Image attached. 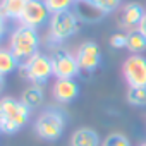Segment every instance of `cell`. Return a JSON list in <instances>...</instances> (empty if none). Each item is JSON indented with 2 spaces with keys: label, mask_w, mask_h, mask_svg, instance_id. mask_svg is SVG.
<instances>
[{
  "label": "cell",
  "mask_w": 146,
  "mask_h": 146,
  "mask_svg": "<svg viewBox=\"0 0 146 146\" xmlns=\"http://www.w3.org/2000/svg\"><path fill=\"white\" fill-rule=\"evenodd\" d=\"M50 58H52L55 79H76L81 74V69L76 60V53H70L65 48H55Z\"/></svg>",
  "instance_id": "8992f818"
},
{
  "label": "cell",
  "mask_w": 146,
  "mask_h": 146,
  "mask_svg": "<svg viewBox=\"0 0 146 146\" xmlns=\"http://www.w3.org/2000/svg\"><path fill=\"white\" fill-rule=\"evenodd\" d=\"M5 33H7V17H5V14H4V11H2V7H0V41L4 40Z\"/></svg>",
  "instance_id": "603a6c76"
},
{
  "label": "cell",
  "mask_w": 146,
  "mask_h": 146,
  "mask_svg": "<svg viewBox=\"0 0 146 146\" xmlns=\"http://www.w3.org/2000/svg\"><path fill=\"white\" fill-rule=\"evenodd\" d=\"M137 29L146 36V14H144V17L141 19V23H139V26H137Z\"/></svg>",
  "instance_id": "cb8c5ba5"
},
{
  "label": "cell",
  "mask_w": 146,
  "mask_h": 146,
  "mask_svg": "<svg viewBox=\"0 0 146 146\" xmlns=\"http://www.w3.org/2000/svg\"><path fill=\"white\" fill-rule=\"evenodd\" d=\"M76 2H78V0H76Z\"/></svg>",
  "instance_id": "83f0119b"
},
{
  "label": "cell",
  "mask_w": 146,
  "mask_h": 146,
  "mask_svg": "<svg viewBox=\"0 0 146 146\" xmlns=\"http://www.w3.org/2000/svg\"><path fill=\"white\" fill-rule=\"evenodd\" d=\"M102 146H132L131 139L122 132H112L102 139Z\"/></svg>",
  "instance_id": "ffe728a7"
},
{
  "label": "cell",
  "mask_w": 146,
  "mask_h": 146,
  "mask_svg": "<svg viewBox=\"0 0 146 146\" xmlns=\"http://www.w3.org/2000/svg\"><path fill=\"white\" fill-rule=\"evenodd\" d=\"M72 11L78 16L79 23H86V24H95L107 16L98 5L88 2V0H78L74 4V7H72Z\"/></svg>",
  "instance_id": "7c38bea8"
},
{
  "label": "cell",
  "mask_w": 146,
  "mask_h": 146,
  "mask_svg": "<svg viewBox=\"0 0 146 146\" xmlns=\"http://www.w3.org/2000/svg\"><path fill=\"white\" fill-rule=\"evenodd\" d=\"M144 14H146V11H144V7H143L141 4H137V2H129V4L122 5V9H120V14H119V26H120L122 29H125V33L131 31V29H137L141 19L144 17Z\"/></svg>",
  "instance_id": "8fae6325"
},
{
  "label": "cell",
  "mask_w": 146,
  "mask_h": 146,
  "mask_svg": "<svg viewBox=\"0 0 146 146\" xmlns=\"http://www.w3.org/2000/svg\"><path fill=\"white\" fill-rule=\"evenodd\" d=\"M125 102L131 107L144 108L146 107V88H127Z\"/></svg>",
  "instance_id": "ac0fdd59"
},
{
  "label": "cell",
  "mask_w": 146,
  "mask_h": 146,
  "mask_svg": "<svg viewBox=\"0 0 146 146\" xmlns=\"http://www.w3.org/2000/svg\"><path fill=\"white\" fill-rule=\"evenodd\" d=\"M79 19L74 14V11H64L50 16L48 21V33H46V45L55 48H60L64 41L72 38L79 31Z\"/></svg>",
  "instance_id": "6da1fadb"
},
{
  "label": "cell",
  "mask_w": 146,
  "mask_h": 146,
  "mask_svg": "<svg viewBox=\"0 0 146 146\" xmlns=\"http://www.w3.org/2000/svg\"><path fill=\"white\" fill-rule=\"evenodd\" d=\"M131 55H143L146 52V36L139 29H131L127 31V46H125Z\"/></svg>",
  "instance_id": "9a60e30c"
},
{
  "label": "cell",
  "mask_w": 146,
  "mask_h": 146,
  "mask_svg": "<svg viewBox=\"0 0 146 146\" xmlns=\"http://www.w3.org/2000/svg\"><path fill=\"white\" fill-rule=\"evenodd\" d=\"M19 74L24 79H28L31 84H45L53 76L50 55L38 52L29 60H26L19 65Z\"/></svg>",
  "instance_id": "5b68a950"
},
{
  "label": "cell",
  "mask_w": 146,
  "mask_h": 146,
  "mask_svg": "<svg viewBox=\"0 0 146 146\" xmlns=\"http://www.w3.org/2000/svg\"><path fill=\"white\" fill-rule=\"evenodd\" d=\"M110 46L112 48H125L127 46V33H122V31H117L110 36Z\"/></svg>",
  "instance_id": "7402d4cb"
},
{
  "label": "cell",
  "mask_w": 146,
  "mask_h": 146,
  "mask_svg": "<svg viewBox=\"0 0 146 146\" xmlns=\"http://www.w3.org/2000/svg\"><path fill=\"white\" fill-rule=\"evenodd\" d=\"M122 76L129 88H146V57L129 55L122 64Z\"/></svg>",
  "instance_id": "52a82bcc"
},
{
  "label": "cell",
  "mask_w": 146,
  "mask_h": 146,
  "mask_svg": "<svg viewBox=\"0 0 146 146\" xmlns=\"http://www.w3.org/2000/svg\"><path fill=\"white\" fill-rule=\"evenodd\" d=\"M26 2H28V0H0V7H2V11H4L7 19L19 21L21 14L24 11Z\"/></svg>",
  "instance_id": "2e32d148"
},
{
  "label": "cell",
  "mask_w": 146,
  "mask_h": 146,
  "mask_svg": "<svg viewBox=\"0 0 146 146\" xmlns=\"http://www.w3.org/2000/svg\"><path fill=\"white\" fill-rule=\"evenodd\" d=\"M19 62L17 58L12 55V52L9 48H0V74L7 76L11 72H14L16 69H19Z\"/></svg>",
  "instance_id": "e0dca14e"
},
{
  "label": "cell",
  "mask_w": 146,
  "mask_h": 146,
  "mask_svg": "<svg viewBox=\"0 0 146 146\" xmlns=\"http://www.w3.org/2000/svg\"><path fill=\"white\" fill-rule=\"evenodd\" d=\"M76 60L81 69V72H95L102 64V50L96 41H84L78 46Z\"/></svg>",
  "instance_id": "9c48e42d"
},
{
  "label": "cell",
  "mask_w": 146,
  "mask_h": 146,
  "mask_svg": "<svg viewBox=\"0 0 146 146\" xmlns=\"http://www.w3.org/2000/svg\"><path fill=\"white\" fill-rule=\"evenodd\" d=\"M70 146H102L100 134L91 127H79L70 134Z\"/></svg>",
  "instance_id": "4fadbf2b"
},
{
  "label": "cell",
  "mask_w": 146,
  "mask_h": 146,
  "mask_svg": "<svg viewBox=\"0 0 146 146\" xmlns=\"http://www.w3.org/2000/svg\"><path fill=\"white\" fill-rule=\"evenodd\" d=\"M0 132H4V122H2V119H0Z\"/></svg>",
  "instance_id": "484cf974"
},
{
  "label": "cell",
  "mask_w": 146,
  "mask_h": 146,
  "mask_svg": "<svg viewBox=\"0 0 146 146\" xmlns=\"http://www.w3.org/2000/svg\"><path fill=\"white\" fill-rule=\"evenodd\" d=\"M31 117V108H28L21 100L4 96L0 98V119L4 122V132L16 134L21 131Z\"/></svg>",
  "instance_id": "3957f363"
},
{
  "label": "cell",
  "mask_w": 146,
  "mask_h": 146,
  "mask_svg": "<svg viewBox=\"0 0 146 146\" xmlns=\"http://www.w3.org/2000/svg\"><path fill=\"white\" fill-rule=\"evenodd\" d=\"M67 125L65 113L58 108H46L43 110L35 120V132L43 141H57L62 137Z\"/></svg>",
  "instance_id": "277c9868"
},
{
  "label": "cell",
  "mask_w": 146,
  "mask_h": 146,
  "mask_svg": "<svg viewBox=\"0 0 146 146\" xmlns=\"http://www.w3.org/2000/svg\"><path fill=\"white\" fill-rule=\"evenodd\" d=\"M46 9L50 11V14H57V12H64V11H72L76 0H43Z\"/></svg>",
  "instance_id": "d6986e66"
},
{
  "label": "cell",
  "mask_w": 146,
  "mask_h": 146,
  "mask_svg": "<svg viewBox=\"0 0 146 146\" xmlns=\"http://www.w3.org/2000/svg\"><path fill=\"white\" fill-rule=\"evenodd\" d=\"M38 48H40L38 29L26 28V26L19 24L9 36V50L12 52V55L17 58L19 64H23V62L29 60L33 55H36Z\"/></svg>",
  "instance_id": "7a4b0ae2"
},
{
  "label": "cell",
  "mask_w": 146,
  "mask_h": 146,
  "mask_svg": "<svg viewBox=\"0 0 146 146\" xmlns=\"http://www.w3.org/2000/svg\"><path fill=\"white\" fill-rule=\"evenodd\" d=\"M4 90H5V76L0 74V95L4 93Z\"/></svg>",
  "instance_id": "d4e9b609"
},
{
  "label": "cell",
  "mask_w": 146,
  "mask_h": 146,
  "mask_svg": "<svg viewBox=\"0 0 146 146\" xmlns=\"http://www.w3.org/2000/svg\"><path fill=\"white\" fill-rule=\"evenodd\" d=\"M50 16L52 14L46 9L43 0H28L24 5V11L19 17V24L26 26V28L38 29L50 21Z\"/></svg>",
  "instance_id": "ba28073f"
},
{
  "label": "cell",
  "mask_w": 146,
  "mask_h": 146,
  "mask_svg": "<svg viewBox=\"0 0 146 146\" xmlns=\"http://www.w3.org/2000/svg\"><path fill=\"white\" fill-rule=\"evenodd\" d=\"M88 2L98 5L105 14H110V12H113V11H117L120 7L122 0H88Z\"/></svg>",
  "instance_id": "44dd1931"
},
{
  "label": "cell",
  "mask_w": 146,
  "mask_h": 146,
  "mask_svg": "<svg viewBox=\"0 0 146 146\" xmlns=\"http://www.w3.org/2000/svg\"><path fill=\"white\" fill-rule=\"evenodd\" d=\"M52 96L57 103L67 105L79 96V84L76 79H55L52 86Z\"/></svg>",
  "instance_id": "30bf717a"
},
{
  "label": "cell",
  "mask_w": 146,
  "mask_h": 146,
  "mask_svg": "<svg viewBox=\"0 0 146 146\" xmlns=\"http://www.w3.org/2000/svg\"><path fill=\"white\" fill-rule=\"evenodd\" d=\"M139 146H146V141H143V143H141V144H139Z\"/></svg>",
  "instance_id": "4316f807"
},
{
  "label": "cell",
  "mask_w": 146,
  "mask_h": 146,
  "mask_svg": "<svg viewBox=\"0 0 146 146\" xmlns=\"http://www.w3.org/2000/svg\"><path fill=\"white\" fill-rule=\"evenodd\" d=\"M21 102L28 107V108H38L43 105L45 102V90L43 84H29L28 88H24L23 95H21Z\"/></svg>",
  "instance_id": "5bb4252c"
}]
</instances>
